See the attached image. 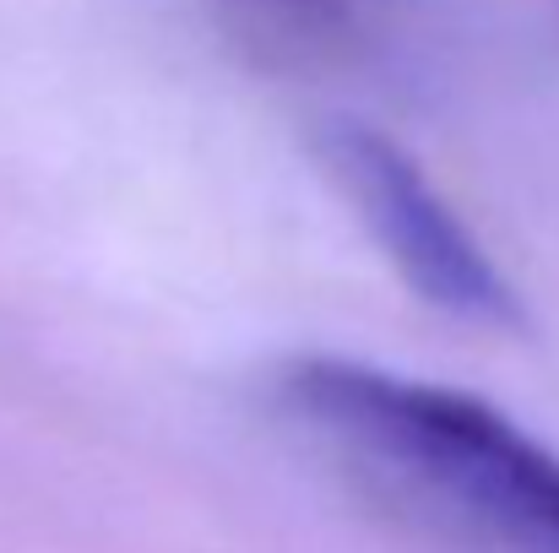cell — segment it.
Returning a JSON list of instances; mask_svg holds the SVG:
<instances>
[{"mask_svg":"<svg viewBox=\"0 0 559 553\" xmlns=\"http://www.w3.org/2000/svg\"><path fill=\"white\" fill-rule=\"evenodd\" d=\"M272 396L354 489L407 527L462 553H559V456L500 407L326 353L288 359Z\"/></svg>","mask_w":559,"mask_h":553,"instance_id":"6da1fadb","label":"cell"},{"mask_svg":"<svg viewBox=\"0 0 559 553\" xmlns=\"http://www.w3.org/2000/svg\"><path fill=\"white\" fill-rule=\"evenodd\" d=\"M316 158L326 180L343 190L354 217L370 228L396 277L440 315L484 326V332H522V299L473 239V228L445 206V195L424 180V169L370 125L326 120L316 136Z\"/></svg>","mask_w":559,"mask_h":553,"instance_id":"7a4b0ae2","label":"cell"},{"mask_svg":"<svg viewBox=\"0 0 559 553\" xmlns=\"http://www.w3.org/2000/svg\"><path fill=\"white\" fill-rule=\"evenodd\" d=\"M223 38L261 71L337 76L396 33L407 0H206Z\"/></svg>","mask_w":559,"mask_h":553,"instance_id":"3957f363","label":"cell"}]
</instances>
